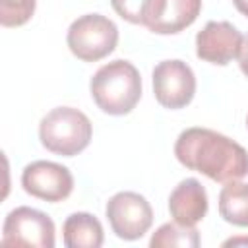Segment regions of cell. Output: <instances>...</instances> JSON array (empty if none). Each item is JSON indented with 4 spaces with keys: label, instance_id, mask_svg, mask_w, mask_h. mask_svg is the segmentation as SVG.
Listing matches in <instances>:
<instances>
[{
    "label": "cell",
    "instance_id": "cell-20",
    "mask_svg": "<svg viewBox=\"0 0 248 248\" xmlns=\"http://www.w3.org/2000/svg\"><path fill=\"white\" fill-rule=\"evenodd\" d=\"M246 126H248V118H246Z\"/></svg>",
    "mask_w": 248,
    "mask_h": 248
},
{
    "label": "cell",
    "instance_id": "cell-13",
    "mask_svg": "<svg viewBox=\"0 0 248 248\" xmlns=\"http://www.w3.org/2000/svg\"><path fill=\"white\" fill-rule=\"evenodd\" d=\"M219 215L236 227H248V184L227 182L219 194Z\"/></svg>",
    "mask_w": 248,
    "mask_h": 248
},
{
    "label": "cell",
    "instance_id": "cell-15",
    "mask_svg": "<svg viewBox=\"0 0 248 248\" xmlns=\"http://www.w3.org/2000/svg\"><path fill=\"white\" fill-rule=\"evenodd\" d=\"M37 0H0V23L2 27H19L35 14Z\"/></svg>",
    "mask_w": 248,
    "mask_h": 248
},
{
    "label": "cell",
    "instance_id": "cell-6",
    "mask_svg": "<svg viewBox=\"0 0 248 248\" xmlns=\"http://www.w3.org/2000/svg\"><path fill=\"white\" fill-rule=\"evenodd\" d=\"M2 244L52 248L54 246V223L52 219L33 207L21 205L12 209L2 225Z\"/></svg>",
    "mask_w": 248,
    "mask_h": 248
},
{
    "label": "cell",
    "instance_id": "cell-2",
    "mask_svg": "<svg viewBox=\"0 0 248 248\" xmlns=\"http://www.w3.org/2000/svg\"><path fill=\"white\" fill-rule=\"evenodd\" d=\"M89 91L103 112L122 116L138 105L141 97V78L132 62L118 58L101 66L93 74Z\"/></svg>",
    "mask_w": 248,
    "mask_h": 248
},
{
    "label": "cell",
    "instance_id": "cell-10",
    "mask_svg": "<svg viewBox=\"0 0 248 248\" xmlns=\"http://www.w3.org/2000/svg\"><path fill=\"white\" fill-rule=\"evenodd\" d=\"M242 45L240 31L229 21H207L205 27L196 35L198 58L225 66L238 56Z\"/></svg>",
    "mask_w": 248,
    "mask_h": 248
},
{
    "label": "cell",
    "instance_id": "cell-11",
    "mask_svg": "<svg viewBox=\"0 0 248 248\" xmlns=\"http://www.w3.org/2000/svg\"><path fill=\"white\" fill-rule=\"evenodd\" d=\"M207 192L198 178H184L169 196L170 217L186 227H196L207 213Z\"/></svg>",
    "mask_w": 248,
    "mask_h": 248
},
{
    "label": "cell",
    "instance_id": "cell-3",
    "mask_svg": "<svg viewBox=\"0 0 248 248\" xmlns=\"http://www.w3.org/2000/svg\"><path fill=\"white\" fill-rule=\"evenodd\" d=\"M93 136L91 120L74 107H56L41 118L39 140L50 153L74 157L81 153Z\"/></svg>",
    "mask_w": 248,
    "mask_h": 248
},
{
    "label": "cell",
    "instance_id": "cell-12",
    "mask_svg": "<svg viewBox=\"0 0 248 248\" xmlns=\"http://www.w3.org/2000/svg\"><path fill=\"white\" fill-rule=\"evenodd\" d=\"M62 238L68 248H99L105 240V232L95 215L78 211L66 217L62 225Z\"/></svg>",
    "mask_w": 248,
    "mask_h": 248
},
{
    "label": "cell",
    "instance_id": "cell-19",
    "mask_svg": "<svg viewBox=\"0 0 248 248\" xmlns=\"http://www.w3.org/2000/svg\"><path fill=\"white\" fill-rule=\"evenodd\" d=\"M236 244H248V238H229L223 242V246H236Z\"/></svg>",
    "mask_w": 248,
    "mask_h": 248
},
{
    "label": "cell",
    "instance_id": "cell-7",
    "mask_svg": "<svg viewBox=\"0 0 248 248\" xmlns=\"http://www.w3.org/2000/svg\"><path fill=\"white\" fill-rule=\"evenodd\" d=\"M153 93L161 107L176 110L192 103L196 76L182 60H163L153 68Z\"/></svg>",
    "mask_w": 248,
    "mask_h": 248
},
{
    "label": "cell",
    "instance_id": "cell-1",
    "mask_svg": "<svg viewBox=\"0 0 248 248\" xmlns=\"http://www.w3.org/2000/svg\"><path fill=\"white\" fill-rule=\"evenodd\" d=\"M174 155L180 165L202 172L207 178L227 184L248 174V153L234 140L209 130L186 128L174 143Z\"/></svg>",
    "mask_w": 248,
    "mask_h": 248
},
{
    "label": "cell",
    "instance_id": "cell-17",
    "mask_svg": "<svg viewBox=\"0 0 248 248\" xmlns=\"http://www.w3.org/2000/svg\"><path fill=\"white\" fill-rule=\"evenodd\" d=\"M238 66H240V72L248 78V33L242 37V45H240V50H238Z\"/></svg>",
    "mask_w": 248,
    "mask_h": 248
},
{
    "label": "cell",
    "instance_id": "cell-5",
    "mask_svg": "<svg viewBox=\"0 0 248 248\" xmlns=\"http://www.w3.org/2000/svg\"><path fill=\"white\" fill-rule=\"evenodd\" d=\"M105 213L112 232L124 240L141 238L153 223V209L149 202L138 192L114 194L107 202Z\"/></svg>",
    "mask_w": 248,
    "mask_h": 248
},
{
    "label": "cell",
    "instance_id": "cell-8",
    "mask_svg": "<svg viewBox=\"0 0 248 248\" xmlns=\"http://www.w3.org/2000/svg\"><path fill=\"white\" fill-rule=\"evenodd\" d=\"M21 186L33 198L58 203L74 190V176L68 167L52 161H33L21 172Z\"/></svg>",
    "mask_w": 248,
    "mask_h": 248
},
{
    "label": "cell",
    "instance_id": "cell-14",
    "mask_svg": "<svg viewBox=\"0 0 248 248\" xmlns=\"http://www.w3.org/2000/svg\"><path fill=\"white\" fill-rule=\"evenodd\" d=\"M151 248H169V246H180V248H198L200 246V232L196 227H186L180 223H165L161 225L151 240Z\"/></svg>",
    "mask_w": 248,
    "mask_h": 248
},
{
    "label": "cell",
    "instance_id": "cell-4",
    "mask_svg": "<svg viewBox=\"0 0 248 248\" xmlns=\"http://www.w3.org/2000/svg\"><path fill=\"white\" fill-rule=\"evenodd\" d=\"M66 43L76 58L83 62H97L116 48L118 29L107 16L85 14L72 21L68 27Z\"/></svg>",
    "mask_w": 248,
    "mask_h": 248
},
{
    "label": "cell",
    "instance_id": "cell-18",
    "mask_svg": "<svg viewBox=\"0 0 248 248\" xmlns=\"http://www.w3.org/2000/svg\"><path fill=\"white\" fill-rule=\"evenodd\" d=\"M232 4H234V8H236L242 16L248 17V0H232Z\"/></svg>",
    "mask_w": 248,
    "mask_h": 248
},
{
    "label": "cell",
    "instance_id": "cell-9",
    "mask_svg": "<svg viewBox=\"0 0 248 248\" xmlns=\"http://www.w3.org/2000/svg\"><path fill=\"white\" fill-rule=\"evenodd\" d=\"M202 12V0H147L141 25L157 35H174L190 27Z\"/></svg>",
    "mask_w": 248,
    "mask_h": 248
},
{
    "label": "cell",
    "instance_id": "cell-16",
    "mask_svg": "<svg viewBox=\"0 0 248 248\" xmlns=\"http://www.w3.org/2000/svg\"><path fill=\"white\" fill-rule=\"evenodd\" d=\"M147 0H110L112 10L126 21L141 25L143 19V10H145Z\"/></svg>",
    "mask_w": 248,
    "mask_h": 248
}]
</instances>
